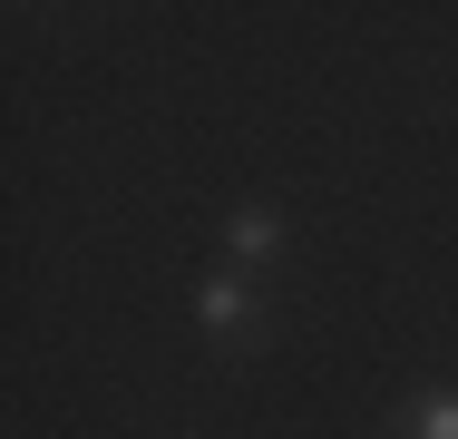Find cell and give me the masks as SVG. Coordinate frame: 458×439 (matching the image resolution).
Returning a JSON list of instances; mask_svg holds the SVG:
<instances>
[{
  "label": "cell",
  "mask_w": 458,
  "mask_h": 439,
  "mask_svg": "<svg viewBox=\"0 0 458 439\" xmlns=\"http://www.w3.org/2000/svg\"><path fill=\"white\" fill-rule=\"evenodd\" d=\"M283 254H293V215L283 205H234L225 215V263L234 273H274Z\"/></svg>",
  "instance_id": "2"
},
{
  "label": "cell",
  "mask_w": 458,
  "mask_h": 439,
  "mask_svg": "<svg viewBox=\"0 0 458 439\" xmlns=\"http://www.w3.org/2000/svg\"><path fill=\"white\" fill-rule=\"evenodd\" d=\"M195 332H205V351H264L274 342V303L254 293V273L215 263V273H195Z\"/></svg>",
  "instance_id": "1"
},
{
  "label": "cell",
  "mask_w": 458,
  "mask_h": 439,
  "mask_svg": "<svg viewBox=\"0 0 458 439\" xmlns=\"http://www.w3.org/2000/svg\"><path fill=\"white\" fill-rule=\"evenodd\" d=\"M400 439H458V381H429L400 400Z\"/></svg>",
  "instance_id": "3"
}]
</instances>
